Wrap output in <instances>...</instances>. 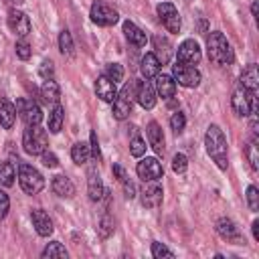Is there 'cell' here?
Returning a JSON list of instances; mask_svg holds the SVG:
<instances>
[{
    "instance_id": "obj_1",
    "label": "cell",
    "mask_w": 259,
    "mask_h": 259,
    "mask_svg": "<svg viewBox=\"0 0 259 259\" xmlns=\"http://www.w3.org/2000/svg\"><path fill=\"white\" fill-rule=\"evenodd\" d=\"M204 148H206V154L214 160V164L221 168V170H227L229 162H227V140H225V134L219 125H208L206 134H204Z\"/></svg>"
},
{
    "instance_id": "obj_2",
    "label": "cell",
    "mask_w": 259,
    "mask_h": 259,
    "mask_svg": "<svg viewBox=\"0 0 259 259\" xmlns=\"http://www.w3.org/2000/svg\"><path fill=\"white\" fill-rule=\"evenodd\" d=\"M206 51H208V59L217 65L225 67V65H231L235 61V53L231 49V42L219 30H214L206 36Z\"/></svg>"
},
{
    "instance_id": "obj_3",
    "label": "cell",
    "mask_w": 259,
    "mask_h": 259,
    "mask_svg": "<svg viewBox=\"0 0 259 259\" xmlns=\"http://www.w3.org/2000/svg\"><path fill=\"white\" fill-rule=\"evenodd\" d=\"M22 148L30 156H40L49 148L47 132L38 125H26L24 134H22Z\"/></svg>"
},
{
    "instance_id": "obj_4",
    "label": "cell",
    "mask_w": 259,
    "mask_h": 259,
    "mask_svg": "<svg viewBox=\"0 0 259 259\" xmlns=\"http://www.w3.org/2000/svg\"><path fill=\"white\" fill-rule=\"evenodd\" d=\"M136 89H138V83L136 81H130L121 87V91L115 95L113 99V117L115 119H125L130 113H132V107H134V99H136Z\"/></svg>"
},
{
    "instance_id": "obj_5",
    "label": "cell",
    "mask_w": 259,
    "mask_h": 259,
    "mask_svg": "<svg viewBox=\"0 0 259 259\" xmlns=\"http://www.w3.org/2000/svg\"><path fill=\"white\" fill-rule=\"evenodd\" d=\"M18 184L26 194H38L45 188V178L34 166L20 164L18 166Z\"/></svg>"
},
{
    "instance_id": "obj_6",
    "label": "cell",
    "mask_w": 259,
    "mask_h": 259,
    "mask_svg": "<svg viewBox=\"0 0 259 259\" xmlns=\"http://www.w3.org/2000/svg\"><path fill=\"white\" fill-rule=\"evenodd\" d=\"M231 107H233L235 115H239V117H247V115L255 113L257 111L255 93H251L245 87H237L233 91V97H231Z\"/></svg>"
},
{
    "instance_id": "obj_7",
    "label": "cell",
    "mask_w": 259,
    "mask_h": 259,
    "mask_svg": "<svg viewBox=\"0 0 259 259\" xmlns=\"http://www.w3.org/2000/svg\"><path fill=\"white\" fill-rule=\"evenodd\" d=\"M172 79L186 89H194L200 85V71L196 67H190V65L174 63L172 65Z\"/></svg>"
},
{
    "instance_id": "obj_8",
    "label": "cell",
    "mask_w": 259,
    "mask_h": 259,
    "mask_svg": "<svg viewBox=\"0 0 259 259\" xmlns=\"http://www.w3.org/2000/svg\"><path fill=\"white\" fill-rule=\"evenodd\" d=\"M16 113L20 115V119L26 123V125H40L42 121V111L38 107L36 101L28 99V97H18L16 99Z\"/></svg>"
},
{
    "instance_id": "obj_9",
    "label": "cell",
    "mask_w": 259,
    "mask_h": 259,
    "mask_svg": "<svg viewBox=\"0 0 259 259\" xmlns=\"http://www.w3.org/2000/svg\"><path fill=\"white\" fill-rule=\"evenodd\" d=\"M91 20L99 26H113L119 20V14L115 8H111L109 4H105L103 0H95L91 4V12H89Z\"/></svg>"
},
{
    "instance_id": "obj_10",
    "label": "cell",
    "mask_w": 259,
    "mask_h": 259,
    "mask_svg": "<svg viewBox=\"0 0 259 259\" xmlns=\"http://www.w3.org/2000/svg\"><path fill=\"white\" fill-rule=\"evenodd\" d=\"M156 12H158V16H160V20H162V24L166 26L168 32H174V34L180 32L182 20H180V14H178V10H176L174 4H170V2H160V4L156 6Z\"/></svg>"
},
{
    "instance_id": "obj_11",
    "label": "cell",
    "mask_w": 259,
    "mask_h": 259,
    "mask_svg": "<svg viewBox=\"0 0 259 259\" xmlns=\"http://www.w3.org/2000/svg\"><path fill=\"white\" fill-rule=\"evenodd\" d=\"M200 59H202V51H200V47L194 38H186L176 51V63L196 67L200 63Z\"/></svg>"
},
{
    "instance_id": "obj_12",
    "label": "cell",
    "mask_w": 259,
    "mask_h": 259,
    "mask_svg": "<svg viewBox=\"0 0 259 259\" xmlns=\"http://www.w3.org/2000/svg\"><path fill=\"white\" fill-rule=\"evenodd\" d=\"M136 172L138 176L144 180V182H152V180H160L164 176V168L162 164L158 162V158H152V156H146L138 162L136 166Z\"/></svg>"
},
{
    "instance_id": "obj_13",
    "label": "cell",
    "mask_w": 259,
    "mask_h": 259,
    "mask_svg": "<svg viewBox=\"0 0 259 259\" xmlns=\"http://www.w3.org/2000/svg\"><path fill=\"white\" fill-rule=\"evenodd\" d=\"M8 28H10L18 38H24V36H28V32H30V18H28L22 10L12 8V10L8 12Z\"/></svg>"
},
{
    "instance_id": "obj_14",
    "label": "cell",
    "mask_w": 259,
    "mask_h": 259,
    "mask_svg": "<svg viewBox=\"0 0 259 259\" xmlns=\"http://www.w3.org/2000/svg\"><path fill=\"white\" fill-rule=\"evenodd\" d=\"M142 204L146 208H156L162 204V186L158 184V180H152V182H146L144 188H142Z\"/></svg>"
},
{
    "instance_id": "obj_15",
    "label": "cell",
    "mask_w": 259,
    "mask_h": 259,
    "mask_svg": "<svg viewBox=\"0 0 259 259\" xmlns=\"http://www.w3.org/2000/svg\"><path fill=\"white\" fill-rule=\"evenodd\" d=\"M95 95H97L101 101H105V103H113V99H115V95H117L115 83H113L105 73L99 75L97 81H95Z\"/></svg>"
},
{
    "instance_id": "obj_16",
    "label": "cell",
    "mask_w": 259,
    "mask_h": 259,
    "mask_svg": "<svg viewBox=\"0 0 259 259\" xmlns=\"http://www.w3.org/2000/svg\"><path fill=\"white\" fill-rule=\"evenodd\" d=\"M30 221H32V227H34L36 235L49 237L53 233V221H51V217L42 208H32L30 210Z\"/></svg>"
},
{
    "instance_id": "obj_17",
    "label": "cell",
    "mask_w": 259,
    "mask_h": 259,
    "mask_svg": "<svg viewBox=\"0 0 259 259\" xmlns=\"http://www.w3.org/2000/svg\"><path fill=\"white\" fill-rule=\"evenodd\" d=\"M136 99L144 109H152L156 105V89L150 81H140L136 89Z\"/></svg>"
},
{
    "instance_id": "obj_18",
    "label": "cell",
    "mask_w": 259,
    "mask_h": 259,
    "mask_svg": "<svg viewBox=\"0 0 259 259\" xmlns=\"http://www.w3.org/2000/svg\"><path fill=\"white\" fill-rule=\"evenodd\" d=\"M154 79H156V87H154L156 93H158L162 99H172L174 93H176V81L172 79V75H164V73L160 75V73H158Z\"/></svg>"
},
{
    "instance_id": "obj_19",
    "label": "cell",
    "mask_w": 259,
    "mask_h": 259,
    "mask_svg": "<svg viewBox=\"0 0 259 259\" xmlns=\"http://www.w3.org/2000/svg\"><path fill=\"white\" fill-rule=\"evenodd\" d=\"M146 136H148V142L150 146L154 148L156 154H164L166 146H164V134H162V127L158 125V121H150L148 127H146Z\"/></svg>"
},
{
    "instance_id": "obj_20",
    "label": "cell",
    "mask_w": 259,
    "mask_h": 259,
    "mask_svg": "<svg viewBox=\"0 0 259 259\" xmlns=\"http://www.w3.org/2000/svg\"><path fill=\"white\" fill-rule=\"evenodd\" d=\"M51 188H53V192H55L57 196H61V198H71V196L75 194V184H73L71 178H67L65 174L55 176V178L51 180Z\"/></svg>"
},
{
    "instance_id": "obj_21",
    "label": "cell",
    "mask_w": 259,
    "mask_h": 259,
    "mask_svg": "<svg viewBox=\"0 0 259 259\" xmlns=\"http://www.w3.org/2000/svg\"><path fill=\"white\" fill-rule=\"evenodd\" d=\"M87 194L91 200H101L103 194H105V188H103V182H101V176L97 170H89L87 174Z\"/></svg>"
},
{
    "instance_id": "obj_22",
    "label": "cell",
    "mask_w": 259,
    "mask_h": 259,
    "mask_svg": "<svg viewBox=\"0 0 259 259\" xmlns=\"http://www.w3.org/2000/svg\"><path fill=\"white\" fill-rule=\"evenodd\" d=\"M217 233L225 241H231V243H237L241 239V231H239V227L231 219H219L217 221Z\"/></svg>"
},
{
    "instance_id": "obj_23",
    "label": "cell",
    "mask_w": 259,
    "mask_h": 259,
    "mask_svg": "<svg viewBox=\"0 0 259 259\" xmlns=\"http://www.w3.org/2000/svg\"><path fill=\"white\" fill-rule=\"evenodd\" d=\"M152 42H154V55H156V59L160 61V65H166L170 61V57H172L170 40L166 36H162V34H156L152 38Z\"/></svg>"
},
{
    "instance_id": "obj_24",
    "label": "cell",
    "mask_w": 259,
    "mask_h": 259,
    "mask_svg": "<svg viewBox=\"0 0 259 259\" xmlns=\"http://www.w3.org/2000/svg\"><path fill=\"white\" fill-rule=\"evenodd\" d=\"M123 34H125V38H127L132 45H136V47H146V45H148L146 32H144L140 26H136L132 20H125V22H123Z\"/></svg>"
},
{
    "instance_id": "obj_25",
    "label": "cell",
    "mask_w": 259,
    "mask_h": 259,
    "mask_svg": "<svg viewBox=\"0 0 259 259\" xmlns=\"http://www.w3.org/2000/svg\"><path fill=\"white\" fill-rule=\"evenodd\" d=\"M160 61L156 59V55L154 53H146L144 57H142V63H140V71H142V75H144V79L146 81H150V79H154L158 73H160Z\"/></svg>"
},
{
    "instance_id": "obj_26",
    "label": "cell",
    "mask_w": 259,
    "mask_h": 259,
    "mask_svg": "<svg viewBox=\"0 0 259 259\" xmlns=\"http://www.w3.org/2000/svg\"><path fill=\"white\" fill-rule=\"evenodd\" d=\"M14 121H16V107L12 101L2 97L0 99V125L4 130H10L14 125Z\"/></svg>"
},
{
    "instance_id": "obj_27",
    "label": "cell",
    "mask_w": 259,
    "mask_h": 259,
    "mask_svg": "<svg viewBox=\"0 0 259 259\" xmlns=\"http://www.w3.org/2000/svg\"><path fill=\"white\" fill-rule=\"evenodd\" d=\"M241 87L249 89L251 93L257 91V87H259V73H257V65L255 63L247 65V69L241 73Z\"/></svg>"
},
{
    "instance_id": "obj_28",
    "label": "cell",
    "mask_w": 259,
    "mask_h": 259,
    "mask_svg": "<svg viewBox=\"0 0 259 259\" xmlns=\"http://www.w3.org/2000/svg\"><path fill=\"white\" fill-rule=\"evenodd\" d=\"M40 95L47 103H59V97H61V89L57 85L55 79H45L42 85H40Z\"/></svg>"
},
{
    "instance_id": "obj_29",
    "label": "cell",
    "mask_w": 259,
    "mask_h": 259,
    "mask_svg": "<svg viewBox=\"0 0 259 259\" xmlns=\"http://www.w3.org/2000/svg\"><path fill=\"white\" fill-rule=\"evenodd\" d=\"M63 121H65V109H63L61 103H55V107L49 113V132L59 134L61 127H63Z\"/></svg>"
},
{
    "instance_id": "obj_30",
    "label": "cell",
    "mask_w": 259,
    "mask_h": 259,
    "mask_svg": "<svg viewBox=\"0 0 259 259\" xmlns=\"http://www.w3.org/2000/svg\"><path fill=\"white\" fill-rule=\"evenodd\" d=\"M91 158V148H89V144L87 142H77L73 148H71V160L75 162V164H85L87 160Z\"/></svg>"
},
{
    "instance_id": "obj_31",
    "label": "cell",
    "mask_w": 259,
    "mask_h": 259,
    "mask_svg": "<svg viewBox=\"0 0 259 259\" xmlns=\"http://www.w3.org/2000/svg\"><path fill=\"white\" fill-rule=\"evenodd\" d=\"M16 178V170L12 162H0V186H12Z\"/></svg>"
},
{
    "instance_id": "obj_32",
    "label": "cell",
    "mask_w": 259,
    "mask_h": 259,
    "mask_svg": "<svg viewBox=\"0 0 259 259\" xmlns=\"http://www.w3.org/2000/svg\"><path fill=\"white\" fill-rule=\"evenodd\" d=\"M132 130L134 132H132V140H130V154L134 158H142L146 154V142H144V138L138 136L136 127H132Z\"/></svg>"
},
{
    "instance_id": "obj_33",
    "label": "cell",
    "mask_w": 259,
    "mask_h": 259,
    "mask_svg": "<svg viewBox=\"0 0 259 259\" xmlns=\"http://www.w3.org/2000/svg\"><path fill=\"white\" fill-rule=\"evenodd\" d=\"M40 255H42L45 259H47V257H65V259H67V255H69V253H67V249H65L59 241H51V243L42 249V253H40Z\"/></svg>"
},
{
    "instance_id": "obj_34",
    "label": "cell",
    "mask_w": 259,
    "mask_h": 259,
    "mask_svg": "<svg viewBox=\"0 0 259 259\" xmlns=\"http://www.w3.org/2000/svg\"><path fill=\"white\" fill-rule=\"evenodd\" d=\"M59 49H61V53L63 55H73V38H71V32L67 30V28H63L61 30V34H59Z\"/></svg>"
},
{
    "instance_id": "obj_35",
    "label": "cell",
    "mask_w": 259,
    "mask_h": 259,
    "mask_svg": "<svg viewBox=\"0 0 259 259\" xmlns=\"http://www.w3.org/2000/svg\"><path fill=\"white\" fill-rule=\"evenodd\" d=\"M245 154L249 158V164L253 170H259V148H257V140H251L245 148Z\"/></svg>"
},
{
    "instance_id": "obj_36",
    "label": "cell",
    "mask_w": 259,
    "mask_h": 259,
    "mask_svg": "<svg viewBox=\"0 0 259 259\" xmlns=\"http://www.w3.org/2000/svg\"><path fill=\"white\" fill-rule=\"evenodd\" d=\"M105 75L113 81V83H119L123 79V67L119 63H109L107 69H105Z\"/></svg>"
},
{
    "instance_id": "obj_37",
    "label": "cell",
    "mask_w": 259,
    "mask_h": 259,
    "mask_svg": "<svg viewBox=\"0 0 259 259\" xmlns=\"http://www.w3.org/2000/svg\"><path fill=\"white\" fill-rule=\"evenodd\" d=\"M184 125H186L184 113H182V111H174L172 117H170V127H172V132H174V134H180V132L184 130Z\"/></svg>"
},
{
    "instance_id": "obj_38",
    "label": "cell",
    "mask_w": 259,
    "mask_h": 259,
    "mask_svg": "<svg viewBox=\"0 0 259 259\" xmlns=\"http://www.w3.org/2000/svg\"><path fill=\"white\" fill-rule=\"evenodd\" d=\"M14 51H16V57H18V59H22V61H28V59H30V55H32L30 45H28L24 38H20V40L14 45Z\"/></svg>"
},
{
    "instance_id": "obj_39",
    "label": "cell",
    "mask_w": 259,
    "mask_h": 259,
    "mask_svg": "<svg viewBox=\"0 0 259 259\" xmlns=\"http://www.w3.org/2000/svg\"><path fill=\"white\" fill-rule=\"evenodd\" d=\"M247 204H249V208H251L253 212L259 210V190H257L253 184L247 186Z\"/></svg>"
},
{
    "instance_id": "obj_40",
    "label": "cell",
    "mask_w": 259,
    "mask_h": 259,
    "mask_svg": "<svg viewBox=\"0 0 259 259\" xmlns=\"http://www.w3.org/2000/svg\"><path fill=\"white\" fill-rule=\"evenodd\" d=\"M111 231H113V219L105 212V214L101 217V221H99V235L105 239V237L111 235Z\"/></svg>"
},
{
    "instance_id": "obj_41",
    "label": "cell",
    "mask_w": 259,
    "mask_h": 259,
    "mask_svg": "<svg viewBox=\"0 0 259 259\" xmlns=\"http://www.w3.org/2000/svg\"><path fill=\"white\" fill-rule=\"evenodd\" d=\"M186 168H188V160H186V156H184V154H176V156L172 158V170H174L176 174H184Z\"/></svg>"
},
{
    "instance_id": "obj_42",
    "label": "cell",
    "mask_w": 259,
    "mask_h": 259,
    "mask_svg": "<svg viewBox=\"0 0 259 259\" xmlns=\"http://www.w3.org/2000/svg\"><path fill=\"white\" fill-rule=\"evenodd\" d=\"M152 257H156V259H160V257H174V253H172L166 245L154 241V243H152Z\"/></svg>"
},
{
    "instance_id": "obj_43",
    "label": "cell",
    "mask_w": 259,
    "mask_h": 259,
    "mask_svg": "<svg viewBox=\"0 0 259 259\" xmlns=\"http://www.w3.org/2000/svg\"><path fill=\"white\" fill-rule=\"evenodd\" d=\"M38 75H40L42 79H53V77H55V65H53L51 59H47V61L40 63V67H38Z\"/></svg>"
},
{
    "instance_id": "obj_44",
    "label": "cell",
    "mask_w": 259,
    "mask_h": 259,
    "mask_svg": "<svg viewBox=\"0 0 259 259\" xmlns=\"http://www.w3.org/2000/svg\"><path fill=\"white\" fill-rule=\"evenodd\" d=\"M40 160H42V164H45L47 168H57V166H59V158H57L53 152H49V150H45V152L40 154Z\"/></svg>"
},
{
    "instance_id": "obj_45",
    "label": "cell",
    "mask_w": 259,
    "mask_h": 259,
    "mask_svg": "<svg viewBox=\"0 0 259 259\" xmlns=\"http://www.w3.org/2000/svg\"><path fill=\"white\" fill-rule=\"evenodd\" d=\"M8 208H10V198H8V194L0 188V221L8 214Z\"/></svg>"
},
{
    "instance_id": "obj_46",
    "label": "cell",
    "mask_w": 259,
    "mask_h": 259,
    "mask_svg": "<svg viewBox=\"0 0 259 259\" xmlns=\"http://www.w3.org/2000/svg\"><path fill=\"white\" fill-rule=\"evenodd\" d=\"M89 148H91V156H93L95 160H99V158H101V150H99V142H97V134H95V132H91Z\"/></svg>"
},
{
    "instance_id": "obj_47",
    "label": "cell",
    "mask_w": 259,
    "mask_h": 259,
    "mask_svg": "<svg viewBox=\"0 0 259 259\" xmlns=\"http://www.w3.org/2000/svg\"><path fill=\"white\" fill-rule=\"evenodd\" d=\"M113 174H115V178H117L121 184H123L125 180H130V178H127V172H125V170H123L119 164H113Z\"/></svg>"
},
{
    "instance_id": "obj_48",
    "label": "cell",
    "mask_w": 259,
    "mask_h": 259,
    "mask_svg": "<svg viewBox=\"0 0 259 259\" xmlns=\"http://www.w3.org/2000/svg\"><path fill=\"white\" fill-rule=\"evenodd\" d=\"M123 192H125V198H130V200L136 196V186H134L132 180H125L123 182Z\"/></svg>"
},
{
    "instance_id": "obj_49",
    "label": "cell",
    "mask_w": 259,
    "mask_h": 259,
    "mask_svg": "<svg viewBox=\"0 0 259 259\" xmlns=\"http://www.w3.org/2000/svg\"><path fill=\"white\" fill-rule=\"evenodd\" d=\"M251 231H253V239H255V241H259V221H253Z\"/></svg>"
},
{
    "instance_id": "obj_50",
    "label": "cell",
    "mask_w": 259,
    "mask_h": 259,
    "mask_svg": "<svg viewBox=\"0 0 259 259\" xmlns=\"http://www.w3.org/2000/svg\"><path fill=\"white\" fill-rule=\"evenodd\" d=\"M257 10H259V4L253 2V4H251V12H253V16H257Z\"/></svg>"
}]
</instances>
